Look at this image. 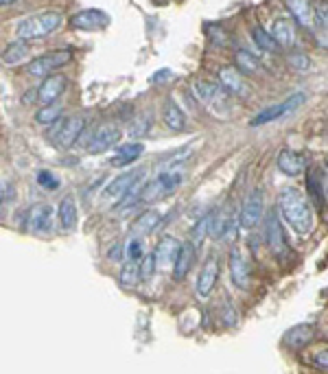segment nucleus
<instances>
[{"label":"nucleus","mask_w":328,"mask_h":374,"mask_svg":"<svg viewBox=\"0 0 328 374\" xmlns=\"http://www.w3.org/2000/svg\"><path fill=\"white\" fill-rule=\"evenodd\" d=\"M195 254H197V250H195V245L191 241L182 243V247L177 252V259L173 263V278L175 280H184L189 276V271H191V267L195 263Z\"/></svg>","instance_id":"5701e85b"},{"label":"nucleus","mask_w":328,"mask_h":374,"mask_svg":"<svg viewBox=\"0 0 328 374\" xmlns=\"http://www.w3.org/2000/svg\"><path fill=\"white\" fill-rule=\"evenodd\" d=\"M313 337H315V326L304 322V324H296L286 330L282 337V344L289 350H302L313 342Z\"/></svg>","instance_id":"2eb2a0df"},{"label":"nucleus","mask_w":328,"mask_h":374,"mask_svg":"<svg viewBox=\"0 0 328 374\" xmlns=\"http://www.w3.org/2000/svg\"><path fill=\"white\" fill-rule=\"evenodd\" d=\"M280 212H270L267 217V245L274 256H282L286 252V239H284V230L280 224Z\"/></svg>","instance_id":"aec40b11"},{"label":"nucleus","mask_w":328,"mask_h":374,"mask_svg":"<svg viewBox=\"0 0 328 374\" xmlns=\"http://www.w3.org/2000/svg\"><path fill=\"white\" fill-rule=\"evenodd\" d=\"M326 171H328V160H326Z\"/></svg>","instance_id":"49530a36"},{"label":"nucleus","mask_w":328,"mask_h":374,"mask_svg":"<svg viewBox=\"0 0 328 374\" xmlns=\"http://www.w3.org/2000/svg\"><path fill=\"white\" fill-rule=\"evenodd\" d=\"M315 20L320 27H328V3H324V0L315 5Z\"/></svg>","instance_id":"ea45409f"},{"label":"nucleus","mask_w":328,"mask_h":374,"mask_svg":"<svg viewBox=\"0 0 328 374\" xmlns=\"http://www.w3.org/2000/svg\"><path fill=\"white\" fill-rule=\"evenodd\" d=\"M252 39H254V44L260 49V51H267V53H276L280 49V44L274 39V35L270 31H265L260 25H254L252 27Z\"/></svg>","instance_id":"cd10ccee"},{"label":"nucleus","mask_w":328,"mask_h":374,"mask_svg":"<svg viewBox=\"0 0 328 374\" xmlns=\"http://www.w3.org/2000/svg\"><path fill=\"white\" fill-rule=\"evenodd\" d=\"M162 121L171 131H182L187 127V114L175 103L173 96H167V101L162 105Z\"/></svg>","instance_id":"412c9836"},{"label":"nucleus","mask_w":328,"mask_h":374,"mask_svg":"<svg viewBox=\"0 0 328 374\" xmlns=\"http://www.w3.org/2000/svg\"><path fill=\"white\" fill-rule=\"evenodd\" d=\"M315 42L317 46H322L324 51H328V27H320L315 31Z\"/></svg>","instance_id":"a19ab883"},{"label":"nucleus","mask_w":328,"mask_h":374,"mask_svg":"<svg viewBox=\"0 0 328 374\" xmlns=\"http://www.w3.org/2000/svg\"><path fill=\"white\" fill-rule=\"evenodd\" d=\"M35 180H37V184L42 186L44 191H57V188H59V180H57V177H55L51 171H46V169L37 171Z\"/></svg>","instance_id":"e433bc0d"},{"label":"nucleus","mask_w":328,"mask_h":374,"mask_svg":"<svg viewBox=\"0 0 328 374\" xmlns=\"http://www.w3.org/2000/svg\"><path fill=\"white\" fill-rule=\"evenodd\" d=\"M118 280L125 285V287H134L136 283H140V280H142V276H140V263L125 261V265H122V269H120Z\"/></svg>","instance_id":"473e14b6"},{"label":"nucleus","mask_w":328,"mask_h":374,"mask_svg":"<svg viewBox=\"0 0 328 374\" xmlns=\"http://www.w3.org/2000/svg\"><path fill=\"white\" fill-rule=\"evenodd\" d=\"M158 267V259H156V252H149L142 256V261H140V276H142V280H149L153 271Z\"/></svg>","instance_id":"c9c22d12"},{"label":"nucleus","mask_w":328,"mask_h":374,"mask_svg":"<svg viewBox=\"0 0 328 374\" xmlns=\"http://www.w3.org/2000/svg\"><path fill=\"white\" fill-rule=\"evenodd\" d=\"M140 180H142V169L122 173V175L114 177V180L108 184V188L103 191V197H106V200H110V202H114V204H118Z\"/></svg>","instance_id":"9d476101"},{"label":"nucleus","mask_w":328,"mask_h":374,"mask_svg":"<svg viewBox=\"0 0 328 374\" xmlns=\"http://www.w3.org/2000/svg\"><path fill=\"white\" fill-rule=\"evenodd\" d=\"M286 9H289L291 18L304 29H311L315 22V5L313 0H284Z\"/></svg>","instance_id":"a211bd4d"},{"label":"nucleus","mask_w":328,"mask_h":374,"mask_svg":"<svg viewBox=\"0 0 328 374\" xmlns=\"http://www.w3.org/2000/svg\"><path fill=\"white\" fill-rule=\"evenodd\" d=\"M208 33H210V39L215 44H219V46H225L228 44V37H225V31L221 29V27H208Z\"/></svg>","instance_id":"58836bf2"},{"label":"nucleus","mask_w":328,"mask_h":374,"mask_svg":"<svg viewBox=\"0 0 328 374\" xmlns=\"http://www.w3.org/2000/svg\"><path fill=\"white\" fill-rule=\"evenodd\" d=\"M304 101H306V96H304L302 92H296V94H291L289 98H284L282 103H276V105H270V108L260 110V112L252 118V121H250V125H252V127H260V125L274 123V121H278V118L296 112Z\"/></svg>","instance_id":"39448f33"},{"label":"nucleus","mask_w":328,"mask_h":374,"mask_svg":"<svg viewBox=\"0 0 328 374\" xmlns=\"http://www.w3.org/2000/svg\"><path fill=\"white\" fill-rule=\"evenodd\" d=\"M179 247H182V243L175 239V236H164V239H160V243L156 247L158 265H173L175 259H177Z\"/></svg>","instance_id":"393cba45"},{"label":"nucleus","mask_w":328,"mask_h":374,"mask_svg":"<svg viewBox=\"0 0 328 374\" xmlns=\"http://www.w3.org/2000/svg\"><path fill=\"white\" fill-rule=\"evenodd\" d=\"M234 66L243 72V75H252V72H258L260 70V64L258 59L245 49H239L236 55H234Z\"/></svg>","instance_id":"c85d7f7f"},{"label":"nucleus","mask_w":328,"mask_h":374,"mask_svg":"<svg viewBox=\"0 0 328 374\" xmlns=\"http://www.w3.org/2000/svg\"><path fill=\"white\" fill-rule=\"evenodd\" d=\"M68 82L64 75H49L44 77V82L37 88V103L39 105H51L57 103V98L64 94Z\"/></svg>","instance_id":"ddd939ff"},{"label":"nucleus","mask_w":328,"mask_h":374,"mask_svg":"<svg viewBox=\"0 0 328 374\" xmlns=\"http://www.w3.org/2000/svg\"><path fill=\"white\" fill-rule=\"evenodd\" d=\"M167 79H173V72L169 68H162V70H158L156 75L149 77V82L151 84H160V82H167Z\"/></svg>","instance_id":"37998d69"},{"label":"nucleus","mask_w":328,"mask_h":374,"mask_svg":"<svg viewBox=\"0 0 328 374\" xmlns=\"http://www.w3.org/2000/svg\"><path fill=\"white\" fill-rule=\"evenodd\" d=\"M25 228L37 236L51 234L55 228V210L49 204H33L27 212Z\"/></svg>","instance_id":"6e6552de"},{"label":"nucleus","mask_w":328,"mask_h":374,"mask_svg":"<svg viewBox=\"0 0 328 374\" xmlns=\"http://www.w3.org/2000/svg\"><path fill=\"white\" fill-rule=\"evenodd\" d=\"M276 165L280 169V173L289 175V177H298L306 171V160L304 155L294 151V149H282L276 157Z\"/></svg>","instance_id":"f3484780"},{"label":"nucleus","mask_w":328,"mask_h":374,"mask_svg":"<svg viewBox=\"0 0 328 374\" xmlns=\"http://www.w3.org/2000/svg\"><path fill=\"white\" fill-rule=\"evenodd\" d=\"M153 118H151V112H140V114H136V118L132 121V125H130V136H134V138H142V136H147L149 131H151V123Z\"/></svg>","instance_id":"2f4dec72"},{"label":"nucleus","mask_w":328,"mask_h":374,"mask_svg":"<svg viewBox=\"0 0 328 374\" xmlns=\"http://www.w3.org/2000/svg\"><path fill=\"white\" fill-rule=\"evenodd\" d=\"M278 212L282 221L298 234H309L313 230V208L309 200L298 188H282L278 195Z\"/></svg>","instance_id":"f257e3e1"},{"label":"nucleus","mask_w":328,"mask_h":374,"mask_svg":"<svg viewBox=\"0 0 328 374\" xmlns=\"http://www.w3.org/2000/svg\"><path fill=\"white\" fill-rule=\"evenodd\" d=\"M217 278H219V261H217V254L210 252L206 256V261H203V265H201L199 276H197L195 291H197L199 298H208L215 289V285H217Z\"/></svg>","instance_id":"1a4fd4ad"},{"label":"nucleus","mask_w":328,"mask_h":374,"mask_svg":"<svg viewBox=\"0 0 328 374\" xmlns=\"http://www.w3.org/2000/svg\"><path fill=\"white\" fill-rule=\"evenodd\" d=\"M70 59H72V53L68 49H64V51H51V53H44V55L31 59V62L27 64V72L31 77H42L44 79V77L53 75L55 70H59L61 66H66Z\"/></svg>","instance_id":"20e7f679"},{"label":"nucleus","mask_w":328,"mask_h":374,"mask_svg":"<svg viewBox=\"0 0 328 374\" xmlns=\"http://www.w3.org/2000/svg\"><path fill=\"white\" fill-rule=\"evenodd\" d=\"M160 221H162V214H160L158 210L149 208V210H145V212H142L138 219L134 221V230H136L138 234H149V232H153V230L160 226Z\"/></svg>","instance_id":"a878e982"},{"label":"nucleus","mask_w":328,"mask_h":374,"mask_svg":"<svg viewBox=\"0 0 328 374\" xmlns=\"http://www.w3.org/2000/svg\"><path fill=\"white\" fill-rule=\"evenodd\" d=\"M57 221H59V228H64L66 232L77 228L79 210H77V202H75L72 195H66L64 200L59 202V206H57Z\"/></svg>","instance_id":"4be33fe9"},{"label":"nucleus","mask_w":328,"mask_h":374,"mask_svg":"<svg viewBox=\"0 0 328 374\" xmlns=\"http://www.w3.org/2000/svg\"><path fill=\"white\" fill-rule=\"evenodd\" d=\"M195 94H197L199 101L203 105H208L215 114H228L230 112V92L225 90L221 84L197 82Z\"/></svg>","instance_id":"7ed1b4c3"},{"label":"nucleus","mask_w":328,"mask_h":374,"mask_svg":"<svg viewBox=\"0 0 328 374\" xmlns=\"http://www.w3.org/2000/svg\"><path fill=\"white\" fill-rule=\"evenodd\" d=\"M86 127V118L84 116H68L61 118L57 123V129L53 131V141L57 149H70L77 141L81 131Z\"/></svg>","instance_id":"0eeeda50"},{"label":"nucleus","mask_w":328,"mask_h":374,"mask_svg":"<svg viewBox=\"0 0 328 374\" xmlns=\"http://www.w3.org/2000/svg\"><path fill=\"white\" fill-rule=\"evenodd\" d=\"M61 22H64V15L59 11H42L20 20L15 25V35L18 39H25V42H29V39H42L53 31H57Z\"/></svg>","instance_id":"f03ea898"},{"label":"nucleus","mask_w":328,"mask_h":374,"mask_svg":"<svg viewBox=\"0 0 328 374\" xmlns=\"http://www.w3.org/2000/svg\"><path fill=\"white\" fill-rule=\"evenodd\" d=\"M263 210H265L263 191L260 188L250 191L248 197H245L241 204V210H239V226L245 230H254L263 219Z\"/></svg>","instance_id":"423d86ee"},{"label":"nucleus","mask_w":328,"mask_h":374,"mask_svg":"<svg viewBox=\"0 0 328 374\" xmlns=\"http://www.w3.org/2000/svg\"><path fill=\"white\" fill-rule=\"evenodd\" d=\"M210 226H213V212L203 214L201 219L195 224V228H193V232H191V243L195 245V250H199L201 243L206 241V236L210 234Z\"/></svg>","instance_id":"c756f323"},{"label":"nucleus","mask_w":328,"mask_h":374,"mask_svg":"<svg viewBox=\"0 0 328 374\" xmlns=\"http://www.w3.org/2000/svg\"><path fill=\"white\" fill-rule=\"evenodd\" d=\"M270 33L280 44V49H291L296 44V20L294 18H284V15L276 18Z\"/></svg>","instance_id":"6ab92c4d"},{"label":"nucleus","mask_w":328,"mask_h":374,"mask_svg":"<svg viewBox=\"0 0 328 374\" xmlns=\"http://www.w3.org/2000/svg\"><path fill=\"white\" fill-rule=\"evenodd\" d=\"M0 3H3V5L7 7V5H13V3H15V0H0Z\"/></svg>","instance_id":"a18cd8bd"},{"label":"nucleus","mask_w":328,"mask_h":374,"mask_svg":"<svg viewBox=\"0 0 328 374\" xmlns=\"http://www.w3.org/2000/svg\"><path fill=\"white\" fill-rule=\"evenodd\" d=\"M219 84L234 96H248L250 94V84L245 82V75L236 66H223L219 68Z\"/></svg>","instance_id":"4468645a"},{"label":"nucleus","mask_w":328,"mask_h":374,"mask_svg":"<svg viewBox=\"0 0 328 374\" xmlns=\"http://www.w3.org/2000/svg\"><path fill=\"white\" fill-rule=\"evenodd\" d=\"M230 276H232L234 287H239V289L250 287V263L239 247L230 250Z\"/></svg>","instance_id":"dca6fc26"},{"label":"nucleus","mask_w":328,"mask_h":374,"mask_svg":"<svg viewBox=\"0 0 328 374\" xmlns=\"http://www.w3.org/2000/svg\"><path fill=\"white\" fill-rule=\"evenodd\" d=\"M313 363H315V368H320V370L328 372V348L315 354V357H313Z\"/></svg>","instance_id":"79ce46f5"},{"label":"nucleus","mask_w":328,"mask_h":374,"mask_svg":"<svg viewBox=\"0 0 328 374\" xmlns=\"http://www.w3.org/2000/svg\"><path fill=\"white\" fill-rule=\"evenodd\" d=\"M29 55V46L25 39H15V42H11L5 51H3V64L7 66H13V64H20L23 59H27Z\"/></svg>","instance_id":"bb28decb"},{"label":"nucleus","mask_w":328,"mask_h":374,"mask_svg":"<svg viewBox=\"0 0 328 374\" xmlns=\"http://www.w3.org/2000/svg\"><path fill=\"white\" fill-rule=\"evenodd\" d=\"M61 118V105L59 103H51V105H42L35 112V123L39 125H55Z\"/></svg>","instance_id":"7c9ffc66"},{"label":"nucleus","mask_w":328,"mask_h":374,"mask_svg":"<svg viewBox=\"0 0 328 374\" xmlns=\"http://www.w3.org/2000/svg\"><path fill=\"white\" fill-rule=\"evenodd\" d=\"M110 25V15L101 9H84L70 18V27L79 31H101Z\"/></svg>","instance_id":"f8f14e48"},{"label":"nucleus","mask_w":328,"mask_h":374,"mask_svg":"<svg viewBox=\"0 0 328 374\" xmlns=\"http://www.w3.org/2000/svg\"><path fill=\"white\" fill-rule=\"evenodd\" d=\"M289 64L296 68V70H300V72H304V70H309V57H306L304 53H291L289 55Z\"/></svg>","instance_id":"4c0bfd02"},{"label":"nucleus","mask_w":328,"mask_h":374,"mask_svg":"<svg viewBox=\"0 0 328 374\" xmlns=\"http://www.w3.org/2000/svg\"><path fill=\"white\" fill-rule=\"evenodd\" d=\"M142 256H145V252H142V241L138 239V236H132V239H127V243H125V261L140 263Z\"/></svg>","instance_id":"f704fd0d"},{"label":"nucleus","mask_w":328,"mask_h":374,"mask_svg":"<svg viewBox=\"0 0 328 374\" xmlns=\"http://www.w3.org/2000/svg\"><path fill=\"white\" fill-rule=\"evenodd\" d=\"M145 153V145L142 143H127V145H120L114 153V157L110 160L112 167H130L134 165L138 157Z\"/></svg>","instance_id":"b1692460"},{"label":"nucleus","mask_w":328,"mask_h":374,"mask_svg":"<svg viewBox=\"0 0 328 374\" xmlns=\"http://www.w3.org/2000/svg\"><path fill=\"white\" fill-rule=\"evenodd\" d=\"M120 252H125V245H120V243H114V247L110 250V254H108V256H110V259H112V261H120V256H122Z\"/></svg>","instance_id":"c03bdc74"},{"label":"nucleus","mask_w":328,"mask_h":374,"mask_svg":"<svg viewBox=\"0 0 328 374\" xmlns=\"http://www.w3.org/2000/svg\"><path fill=\"white\" fill-rule=\"evenodd\" d=\"M306 188H309V193H311L313 200H315L317 204H322V193L326 195V191H324V175H320L317 169H313V171L309 173V177H306Z\"/></svg>","instance_id":"72a5a7b5"},{"label":"nucleus","mask_w":328,"mask_h":374,"mask_svg":"<svg viewBox=\"0 0 328 374\" xmlns=\"http://www.w3.org/2000/svg\"><path fill=\"white\" fill-rule=\"evenodd\" d=\"M118 141H120V129L116 125H101V127L94 129V134H92L86 149L92 155H99V153L110 151L114 145H118Z\"/></svg>","instance_id":"9b49d317"}]
</instances>
